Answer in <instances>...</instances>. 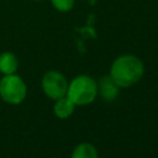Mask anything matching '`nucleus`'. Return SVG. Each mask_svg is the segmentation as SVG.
<instances>
[{
    "mask_svg": "<svg viewBox=\"0 0 158 158\" xmlns=\"http://www.w3.org/2000/svg\"><path fill=\"white\" fill-rule=\"evenodd\" d=\"M74 107H75L74 102L65 95V96H62V98L56 100L54 106H53V111H54L57 117L68 118L74 112Z\"/></svg>",
    "mask_w": 158,
    "mask_h": 158,
    "instance_id": "423d86ee",
    "label": "nucleus"
},
{
    "mask_svg": "<svg viewBox=\"0 0 158 158\" xmlns=\"http://www.w3.org/2000/svg\"><path fill=\"white\" fill-rule=\"evenodd\" d=\"M98 95V84L88 75H79L68 84L67 96L74 105H88L95 100Z\"/></svg>",
    "mask_w": 158,
    "mask_h": 158,
    "instance_id": "f03ea898",
    "label": "nucleus"
},
{
    "mask_svg": "<svg viewBox=\"0 0 158 158\" xmlns=\"http://www.w3.org/2000/svg\"><path fill=\"white\" fill-rule=\"evenodd\" d=\"M70 158H98V151L90 143H80L73 149Z\"/></svg>",
    "mask_w": 158,
    "mask_h": 158,
    "instance_id": "6e6552de",
    "label": "nucleus"
},
{
    "mask_svg": "<svg viewBox=\"0 0 158 158\" xmlns=\"http://www.w3.org/2000/svg\"><path fill=\"white\" fill-rule=\"evenodd\" d=\"M35 1H40V0H35Z\"/></svg>",
    "mask_w": 158,
    "mask_h": 158,
    "instance_id": "9d476101",
    "label": "nucleus"
},
{
    "mask_svg": "<svg viewBox=\"0 0 158 158\" xmlns=\"http://www.w3.org/2000/svg\"><path fill=\"white\" fill-rule=\"evenodd\" d=\"M98 84V93L105 101H114L118 95V85L111 79L110 75L101 77Z\"/></svg>",
    "mask_w": 158,
    "mask_h": 158,
    "instance_id": "39448f33",
    "label": "nucleus"
},
{
    "mask_svg": "<svg viewBox=\"0 0 158 158\" xmlns=\"http://www.w3.org/2000/svg\"><path fill=\"white\" fill-rule=\"evenodd\" d=\"M27 94L25 81L16 74L4 75L0 80V96L10 105L21 104Z\"/></svg>",
    "mask_w": 158,
    "mask_h": 158,
    "instance_id": "7ed1b4c3",
    "label": "nucleus"
},
{
    "mask_svg": "<svg viewBox=\"0 0 158 158\" xmlns=\"http://www.w3.org/2000/svg\"><path fill=\"white\" fill-rule=\"evenodd\" d=\"M42 89L49 99L57 100L67 95L68 81L62 73L57 70H49L42 78Z\"/></svg>",
    "mask_w": 158,
    "mask_h": 158,
    "instance_id": "20e7f679",
    "label": "nucleus"
},
{
    "mask_svg": "<svg viewBox=\"0 0 158 158\" xmlns=\"http://www.w3.org/2000/svg\"><path fill=\"white\" fill-rule=\"evenodd\" d=\"M19 62L14 53L11 52H4L0 54V72L4 75L15 74L17 69Z\"/></svg>",
    "mask_w": 158,
    "mask_h": 158,
    "instance_id": "0eeeda50",
    "label": "nucleus"
},
{
    "mask_svg": "<svg viewBox=\"0 0 158 158\" xmlns=\"http://www.w3.org/2000/svg\"><path fill=\"white\" fill-rule=\"evenodd\" d=\"M143 72L144 65L138 57L125 54L112 63L110 77L120 88H128L142 78Z\"/></svg>",
    "mask_w": 158,
    "mask_h": 158,
    "instance_id": "f257e3e1",
    "label": "nucleus"
},
{
    "mask_svg": "<svg viewBox=\"0 0 158 158\" xmlns=\"http://www.w3.org/2000/svg\"><path fill=\"white\" fill-rule=\"evenodd\" d=\"M51 1H52V5L58 11H62V12L70 11L74 6V0H51Z\"/></svg>",
    "mask_w": 158,
    "mask_h": 158,
    "instance_id": "1a4fd4ad",
    "label": "nucleus"
}]
</instances>
